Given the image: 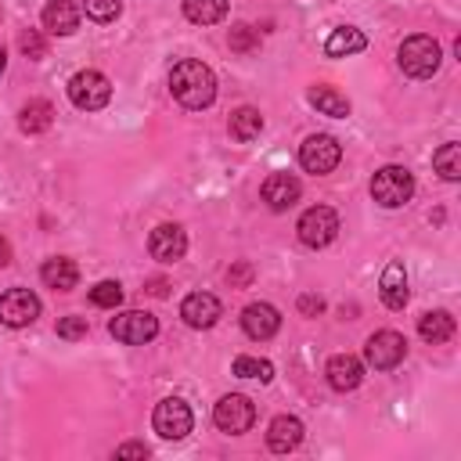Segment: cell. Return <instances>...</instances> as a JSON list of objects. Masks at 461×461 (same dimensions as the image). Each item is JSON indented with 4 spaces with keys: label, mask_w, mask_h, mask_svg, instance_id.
<instances>
[{
    "label": "cell",
    "mask_w": 461,
    "mask_h": 461,
    "mask_svg": "<svg viewBox=\"0 0 461 461\" xmlns=\"http://www.w3.org/2000/svg\"><path fill=\"white\" fill-rule=\"evenodd\" d=\"M169 94H173L184 108L202 112V108H209V104L216 101V76H212V68H209L205 61H198V58H180V61L173 65V72H169Z\"/></svg>",
    "instance_id": "6da1fadb"
},
{
    "label": "cell",
    "mask_w": 461,
    "mask_h": 461,
    "mask_svg": "<svg viewBox=\"0 0 461 461\" xmlns=\"http://www.w3.org/2000/svg\"><path fill=\"white\" fill-rule=\"evenodd\" d=\"M396 61H400L403 76H411V79H429V76L439 72V65H443V50H439V43H436L432 36L418 32V36H407V40L400 43Z\"/></svg>",
    "instance_id": "7a4b0ae2"
},
{
    "label": "cell",
    "mask_w": 461,
    "mask_h": 461,
    "mask_svg": "<svg viewBox=\"0 0 461 461\" xmlns=\"http://www.w3.org/2000/svg\"><path fill=\"white\" fill-rule=\"evenodd\" d=\"M411 194H414V176L407 166H382L371 176V198L382 209H400L411 202Z\"/></svg>",
    "instance_id": "3957f363"
},
{
    "label": "cell",
    "mask_w": 461,
    "mask_h": 461,
    "mask_svg": "<svg viewBox=\"0 0 461 461\" xmlns=\"http://www.w3.org/2000/svg\"><path fill=\"white\" fill-rule=\"evenodd\" d=\"M68 101L79 108V112H97L112 101V83L104 72L97 68H79L72 79H68Z\"/></svg>",
    "instance_id": "277c9868"
},
{
    "label": "cell",
    "mask_w": 461,
    "mask_h": 461,
    "mask_svg": "<svg viewBox=\"0 0 461 461\" xmlns=\"http://www.w3.org/2000/svg\"><path fill=\"white\" fill-rule=\"evenodd\" d=\"M295 234H299V241H303L306 249H324V245H331L335 234H339V212L328 209V205H310V209L299 216Z\"/></svg>",
    "instance_id": "5b68a950"
},
{
    "label": "cell",
    "mask_w": 461,
    "mask_h": 461,
    "mask_svg": "<svg viewBox=\"0 0 461 461\" xmlns=\"http://www.w3.org/2000/svg\"><path fill=\"white\" fill-rule=\"evenodd\" d=\"M212 421H216L220 432H227V436H241V432L252 429V421H256V407H252L249 396H241V393H227V396L216 400V407H212Z\"/></svg>",
    "instance_id": "8992f818"
},
{
    "label": "cell",
    "mask_w": 461,
    "mask_h": 461,
    "mask_svg": "<svg viewBox=\"0 0 461 461\" xmlns=\"http://www.w3.org/2000/svg\"><path fill=\"white\" fill-rule=\"evenodd\" d=\"M339 158H342V144H339L331 133H313V137H306L303 148H299V166H303L306 173H313V176L331 173V169L339 166Z\"/></svg>",
    "instance_id": "52a82bcc"
},
{
    "label": "cell",
    "mask_w": 461,
    "mask_h": 461,
    "mask_svg": "<svg viewBox=\"0 0 461 461\" xmlns=\"http://www.w3.org/2000/svg\"><path fill=\"white\" fill-rule=\"evenodd\" d=\"M151 425H155V432L162 436V439H184L187 432H191V425H194V414H191V407L180 400V396H166L162 403H155V414H151Z\"/></svg>",
    "instance_id": "ba28073f"
},
{
    "label": "cell",
    "mask_w": 461,
    "mask_h": 461,
    "mask_svg": "<svg viewBox=\"0 0 461 461\" xmlns=\"http://www.w3.org/2000/svg\"><path fill=\"white\" fill-rule=\"evenodd\" d=\"M108 331L115 342H126V346H144L158 335V317L144 313V310H126L119 317L108 321Z\"/></svg>",
    "instance_id": "9c48e42d"
},
{
    "label": "cell",
    "mask_w": 461,
    "mask_h": 461,
    "mask_svg": "<svg viewBox=\"0 0 461 461\" xmlns=\"http://www.w3.org/2000/svg\"><path fill=\"white\" fill-rule=\"evenodd\" d=\"M403 357H407V339H403L400 331H393V328H382V331H375V335L364 342V360H367L375 371H389V367H396Z\"/></svg>",
    "instance_id": "30bf717a"
},
{
    "label": "cell",
    "mask_w": 461,
    "mask_h": 461,
    "mask_svg": "<svg viewBox=\"0 0 461 461\" xmlns=\"http://www.w3.org/2000/svg\"><path fill=\"white\" fill-rule=\"evenodd\" d=\"M40 317V299L29 288H7L0 295V324L7 328H25Z\"/></svg>",
    "instance_id": "8fae6325"
},
{
    "label": "cell",
    "mask_w": 461,
    "mask_h": 461,
    "mask_svg": "<svg viewBox=\"0 0 461 461\" xmlns=\"http://www.w3.org/2000/svg\"><path fill=\"white\" fill-rule=\"evenodd\" d=\"M299 194H303V184H299V176H292V173H285V169H277V173H270L267 180H263V187H259V198L274 209V212H285V209H292L295 202H299Z\"/></svg>",
    "instance_id": "7c38bea8"
},
{
    "label": "cell",
    "mask_w": 461,
    "mask_h": 461,
    "mask_svg": "<svg viewBox=\"0 0 461 461\" xmlns=\"http://www.w3.org/2000/svg\"><path fill=\"white\" fill-rule=\"evenodd\" d=\"M148 252H151V259H158V263H176V259H184V252H187V234H184V227H180V223H158V227L151 230V238H148Z\"/></svg>",
    "instance_id": "4fadbf2b"
},
{
    "label": "cell",
    "mask_w": 461,
    "mask_h": 461,
    "mask_svg": "<svg viewBox=\"0 0 461 461\" xmlns=\"http://www.w3.org/2000/svg\"><path fill=\"white\" fill-rule=\"evenodd\" d=\"M180 317H184L187 328L205 331V328H212V324L223 317V306H220V299H216L212 292H191V295L180 303Z\"/></svg>",
    "instance_id": "5bb4252c"
},
{
    "label": "cell",
    "mask_w": 461,
    "mask_h": 461,
    "mask_svg": "<svg viewBox=\"0 0 461 461\" xmlns=\"http://www.w3.org/2000/svg\"><path fill=\"white\" fill-rule=\"evenodd\" d=\"M241 328H245V335L256 339V342L274 339L277 328H281V313H277V306H270V303H249V306L241 310Z\"/></svg>",
    "instance_id": "9a60e30c"
},
{
    "label": "cell",
    "mask_w": 461,
    "mask_h": 461,
    "mask_svg": "<svg viewBox=\"0 0 461 461\" xmlns=\"http://www.w3.org/2000/svg\"><path fill=\"white\" fill-rule=\"evenodd\" d=\"M378 299L382 306L389 310H403L411 292H407V270H403V259H389L385 270H382V281H378Z\"/></svg>",
    "instance_id": "2e32d148"
},
{
    "label": "cell",
    "mask_w": 461,
    "mask_h": 461,
    "mask_svg": "<svg viewBox=\"0 0 461 461\" xmlns=\"http://www.w3.org/2000/svg\"><path fill=\"white\" fill-rule=\"evenodd\" d=\"M324 375H328V385H331L335 393H349V389H357V385L364 382V364H360L353 353H335V357L328 360Z\"/></svg>",
    "instance_id": "e0dca14e"
},
{
    "label": "cell",
    "mask_w": 461,
    "mask_h": 461,
    "mask_svg": "<svg viewBox=\"0 0 461 461\" xmlns=\"http://www.w3.org/2000/svg\"><path fill=\"white\" fill-rule=\"evenodd\" d=\"M303 436H306V429H303V421L295 414H277L270 421V429H267V447L274 454H288V450H295L303 443Z\"/></svg>",
    "instance_id": "ac0fdd59"
},
{
    "label": "cell",
    "mask_w": 461,
    "mask_h": 461,
    "mask_svg": "<svg viewBox=\"0 0 461 461\" xmlns=\"http://www.w3.org/2000/svg\"><path fill=\"white\" fill-rule=\"evenodd\" d=\"M40 18H43V29L54 36H72L79 29V7L72 0H50Z\"/></svg>",
    "instance_id": "d6986e66"
},
{
    "label": "cell",
    "mask_w": 461,
    "mask_h": 461,
    "mask_svg": "<svg viewBox=\"0 0 461 461\" xmlns=\"http://www.w3.org/2000/svg\"><path fill=\"white\" fill-rule=\"evenodd\" d=\"M40 277H43V285L54 288V292H72L76 281H79V267H76L72 259H65V256H50V259H43Z\"/></svg>",
    "instance_id": "ffe728a7"
},
{
    "label": "cell",
    "mask_w": 461,
    "mask_h": 461,
    "mask_svg": "<svg viewBox=\"0 0 461 461\" xmlns=\"http://www.w3.org/2000/svg\"><path fill=\"white\" fill-rule=\"evenodd\" d=\"M364 47H367V36L360 29H353V25H339L324 40V54L328 58H349V54H360Z\"/></svg>",
    "instance_id": "44dd1931"
},
{
    "label": "cell",
    "mask_w": 461,
    "mask_h": 461,
    "mask_svg": "<svg viewBox=\"0 0 461 461\" xmlns=\"http://www.w3.org/2000/svg\"><path fill=\"white\" fill-rule=\"evenodd\" d=\"M306 101H310L321 115H331V119H346V115H349V97H346V94H339V90H335V86H328V83L310 86Z\"/></svg>",
    "instance_id": "7402d4cb"
},
{
    "label": "cell",
    "mask_w": 461,
    "mask_h": 461,
    "mask_svg": "<svg viewBox=\"0 0 461 461\" xmlns=\"http://www.w3.org/2000/svg\"><path fill=\"white\" fill-rule=\"evenodd\" d=\"M227 130H230V137H234L238 144L256 140V137H259V130H263V115H259V108H252V104L234 108V112H230V119H227Z\"/></svg>",
    "instance_id": "603a6c76"
},
{
    "label": "cell",
    "mask_w": 461,
    "mask_h": 461,
    "mask_svg": "<svg viewBox=\"0 0 461 461\" xmlns=\"http://www.w3.org/2000/svg\"><path fill=\"white\" fill-rule=\"evenodd\" d=\"M50 122H54V104L43 101V97L25 101L22 112H18V126H22V133H43V130H50Z\"/></svg>",
    "instance_id": "cb8c5ba5"
},
{
    "label": "cell",
    "mask_w": 461,
    "mask_h": 461,
    "mask_svg": "<svg viewBox=\"0 0 461 461\" xmlns=\"http://www.w3.org/2000/svg\"><path fill=\"white\" fill-rule=\"evenodd\" d=\"M418 335L429 342V346H439L454 335V317L447 310H429L418 317Z\"/></svg>",
    "instance_id": "d4e9b609"
},
{
    "label": "cell",
    "mask_w": 461,
    "mask_h": 461,
    "mask_svg": "<svg viewBox=\"0 0 461 461\" xmlns=\"http://www.w3.org/2000/svg\"><path fill=\"white\" fill-rule=\"evenodd\" d=\"M227 11H230L227 0H184V18L194 25H216L227 18Z\"/></svg>",
    "instance_id": "484cf974"
},
{
    "label": "cell",
    "mask_w": 461,
    "mask_h": 461,
    "mask_svg": "<svg viewBox=\"0 0 461 461\" xmlns=\"http://www.w3.org/2000/svg\"><path fill=\"white\" fill-rule=\"evenodd\" d=\"M432 169L443 176V180H461V144L457 140H447L436 155H432Z\"/></svg>",
    "instance_id": "4316f807"
},
{
    "label": "cell",
    "mask_w": 461,
    "mask_h": 461,
    "mask_svg": "<svg viewBox=\"0 0 461 461\" xmlns=\"http://www.w3.org/2000/svg\"><path fill=\"white\" fill-rule=\"evenodd\" d=\"M234 375H238V378H259V382H270V378H274V364L241 353V357H234Z\"/></svg>",
    "instance_id": "83f0119b"
},
{
    "label": "cell",
    "mask_w": 461,
    "mask_h": 461,
    "mask_svg": "<svg viewBox=\"0 0 461 461\" xmlns=\"http://www.w3.org/2000/svg\"><path fill=\"white\" fill-rule=\"evenodd\" d=\"M90 303L101 306V310H115L122 303V285L119 281H97L90 288Z\"/></svg>",
    "instance_id": "f1b7e54d"
},
{
    "label": "cell",
    "mask_w": 461,
    "mask_h": 461,
    "mask_svg": "<svg viewBox=\"0 0 461 461\" xmlns=\"http://www.w3.org/2000/svg\"><path fill=\"white\" fill-rule=\"evenodd\" d=\"M90 22H115L122 14V0H83Z\"/></svg>",
    "instance_id": "f546056e"
},
{
    "label": "cell",
    "mask_w": 461,
    "mask_h": 461,
    "mask_svg": "<svg viewBox=\"0 0 461 461\" xmlns=\"http://www.w3.org/2000/svg\"><path fill=\"white\" fill-rule=\"evenodd\" d=\"M18 47H22V54H25L29 61L47 58V40H43V32H40V29H25V32L18 36Z\"/></svg>",
    "instance_id": "4dcf8cb0"
},
{
    "label": "cell",
    "mask_w": 461,
    "mask_h": 461,
    "mask_svg": "<svg viewBox=\"0 0 461 461\" xmlns=\"http://www.w3.org/2000/svg\"><path fill=\"white\" fill-rule=\"evenodd\" d=\"M256 47H259V32H256L252 25H234V29H230V50L249 54V50H256Z\"/></svg>",
    "instance_id": "1f68e13d"
},
{
    "label": "cell",
    "mask_w": 461,
    "mask_h": 461,
    "mask_svg": "<svg viewBox=\"0 0 461 461\" xmlns=\"http://www.w3.org/2000/svg\"><path fill=\"white\" fill-rule=\"evenodd\" d=\"M86 331H90V324H86V317H61L58 321V339H86Z\"/></svg>",
    "instance_id": "d6a6232c"
},
{
    "label": "cell",
    "mask_w": 461,
    "mask_h": 461,
    "mask_svg": "<svg viewBox=\"0 0 461 461\" xmlns=\"http://www.w3.org/2000/svg\"><path fill=\"white\" fill-rule=\"evenodd\" d=\"M252 274H256L252 263L241 259V263H234V267L227 270V281H230V288H249V285H252Z\"/></svg>",
    "instance_id": "836d02e7"
},
{
    "label": "cell",
    "mask_w": 461,
    "mask_h": 461,
    "mask_svg": "<svg viewBox=\"0 0 461 461\" xmlns=\"http://www.w3.org/2000/svg\"><path fill=\"white\" fill-rule=\"evenodd\" d=\"M321 310H324V299H321V295H313V292H303V295H299V313H303V317H317Z\"/></svg>",
    "instance_id": "e575fe53"
},
{
    "label": "cell",
    "mask_w": 461,
    "mask_h": 461,
    "mask_svg": "<svg viewBox=\"0 0 461 461\" xmlns=\"http://www.w3.org/2000/svg\"><path fill=\"white\" fill-rule=\"evenodd\" d=\"M151 450L144 447V443H122V447H115V457H148Z\"/></svg>",
    "instance_id": "d590c367"
},
{
    "label": "cell",
    "mask_w": 461,
    "mask_h": 461,
    "mask_svg": "<svg viewBox=\"0 0 461 461\" xmlns=\"http://www.w3.org/2000/svg\"><path fill=\"white\" fill-rule=\"evenodd\" d=\"M166 288H169V285H166V277H148V281H144V292H148V295H158V299H162V295H166Z\"/></svg>",
    "instance_id": "8d00e7d4"
},
{
    "label": "cell",
    "mask_w": 461,
    "mask_h": 461,
    "mask_svg": "<svg viewBox=\"0 0 461 461\" xmlns=\"http://www.w3.org/2000/svg\"><path fill=\"white\" fill-rule=\"evenodd\" d=\"M11 263V245H7V238H0V270Z\"/></svg>",
    "instance_id": "74e56055"
},
{
    "label": "cell",
    "mask_w": 461,
    "mask_h": 461,
    "mask_svg": "<svg viewBox=\"0 0 461 461\" xmlns=\"http://www.w3.org/2000/svg\"><path fill=\"white\" fill-rule=\"evenodd\" d=\"M4 65H7V54H4V47H0V72H4Z\"/></svg>",
    "instance_id": "f35d334b"
}]
</instances>
